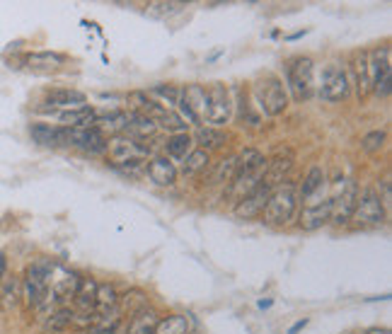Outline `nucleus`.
I'll use <instances>...</instances> for the list:
<instances>
[{
    "label": "nucleus",
    "mask_w": 392,
    "mask_h": 334,
    "mask_svg": "<svg viewBox=\"0 0 392 334\" xmlns=\"http://www.w3.org/2000/svg\"><path fill=\"white\" fill-rule=\"evenodd\" d=\"M48 272H51V259L42 257L27 267L22 276V301L29 310H42L44 317L56 310V303L48 296Z\"/></svg>",
    "instance_id": "nucleus-1"
},
{
    "label": "nucleus",
    "mask_w": 392,
    "mask_h": 334,
    "mask_svg": "<svg viewBox=\"0 0 392 334\" xmlns=\"http://www.w3.org/2000/svg\"><path fill=\"white\" fill-rule=\"evenodd\" d=\"M267 167L269 160L254 148H244L240 155H235V177L230 182V191H233L235 201L252 194L262 184L264 177H267Z\"/></svg>",
    "instance_id": "nucleus-2"
},
{
    "label": "nucleus",
    "mask_w": 392,
    "mask_h": 334,
    "mask_svg": "<svg viewBox=\"0 0 392 334\" xmlns=\"http://www.w3.org/2000/svg\"><path fill=\"white\" fill-rule=\"evenodd\" d=\"M298 186L293 182H286V184H278L276 189H271L269 194V201L262 211V218L267 225H288L298 213Z\"/></svg>",
    "instance_id": "nucleus-3"
},
{
    "label": "nucleus",
    "mask_w": 392,
    "mask_h": 334,
    "mask_svg": "<svg viewBox=\"0 0 392 334\" xmlns=\"http://www.w3.org/2000/svg\"><path fill=\"white\" fill-rule=\"evenodd\" d=\"M252 95H254V102H257L259 112L267 116H278L288 107L286 87H283L281 78L271 76V73L254 82Z\"/></svg>",
    "instance_id": "nucleus-4"
},
{
    "label": "nucleus",
    "mask_w": 392,
    "mask_h": 334,
    "mask_svg": "<svg viewBox=\"0 0 392 334\" xmlns=\"http://www.w3.org/2000/svg\"><path fill=\"white\" fill-rule=\"evenodd\" d=\"M286 85L291 87L293 100L305 102L315 95V63L308 56H296L286 63Z\"/></svg>",
    "instance_id": "nucleus-5"
},
{
    "label": "nucleus",
    "mask_w": 392,
    "mask_h": 334,
    "mask_svg": "<svg viewBox=\"0 0 392 334\" xmlns=\"http://www.w3.org/2000/svg\"><path fill=\"white\" fill-rule=\"evenodd\" d=\"M82 276L73 269L63 267L58 262H51V272H48V296L56 303V308H66L68 301H73L80 288Z\"/></svg>",
    "instance_id": "nucleus-6"
},
{
    "label": "nucleus",
    "mask_w": 392,
    "mask_h": 334,
    "mask_svg": "<svg viewBox=\"0 0 392 334\" xmlns=\"http://www.w3.org/2000/svg\"><path fill=\"white\" fill-rule=\"evenodd\" d=\"M107 150H109V158L119 167H124L126 172H136L150 155L148 146L141 143V141L129 139V136H116V139H112Z\"/></svg>",
    "instance_id": "nucleus-7"
},
{
    "label": "nucleus",
    "mask_w": 392,
    "mask_h": 334,
    "mask_svg": "<svg viewBox=\"0 0 392 334\" xmlns=\"http://www.w3.org/2000/svg\"><path fill=\"white\" fill-rule=\"evenodd\" d=\"M356 228H378L385 223V206L380 194L373 186H366L364 191H359V199H356V209L351 216Z\"/></svg>",
    "instance_id": "nucleus-8"
},
{
    "label": "nucleus",
    "mask_w": 392,
    "mask_h": 334,
    "mask_svg": "<svg viewBox=\"0 0 392 334\" xmlns=\"http://www.w3.org/2000/svg\"><path fill=\"white\" fill-rule=\"evenodd\" d=\"M320 97L325 102H344L351 92V85H349V76H346L344 66L341 63H327L322 68V76H320Z\"/></svg>",
    "instance_id": "nucleus-9"
},
{
    "label": "nucleus",
    "mask_w": 392,
    "mask_h": 334,
    "mask_svg": "<svg viewBox=\"0 0 392 334\" xmlns=\"http://www.w3.org/2000/svg\"><path fill=\"white\" fill-rule=\"evenodd\" d=\"M368 78H371V92L378 97L390 95V80H392V66H390V46H378L368 51Z\"/></svg>",
    "instance_id": "nucleus-10"
},
{
    "label": "nucleus",
    "mask_w": 392,
    "mask_h": 334,
    "mask_svg": "<svg viewBox=\"0 0 392 334\" xmlns=\"http://www.w3.org/2000/svg\"><path fill=\"white\" fill-rule=\"evenodd\" d=\"M322 191H317V194H312L310 199L303 201V209H301V213H298V223H301L303 230H317L332 220V201H335V196L320 199Z\"/></svg>",
    "instance_id": "nucleus-11"
},
{
    "label": "nucleus",
    "mask_w": 392,
    "mask_h": 334,
    "mask_svg": "<svg viewBox=\"0 0 392 334\" xmlns=\"http://www.w3.org/2000/svg\"><path fill=\"white\" fill-rule=\"evenodd\" d=\"M208 95V112H206V121H208L213 129H220L230 121L233 114V102H230V92L223 82H213V85L206 90Z\"/></svg>",
    "instance_id": "nucleus-12"
},
{
    "label": "nucleus",
    "mask_w": 392,
    "mask_h": 334,
    "mask_svg": "<svg viewBox=\"0 0 392 334\" xmlns=\"http://www.w3.org/2000/svg\"><path fill=\"white\" fill-rule=\"evenodd\" d=\"M356 199H359V184H356V179H346L341 191L332 201V223L349 225L356 209Z\"/></svg>",
    "instance_id": "nucleus-13"
},
{
    "label": "nucleus",
    "mask_w": 392,
    "mask_h": 334,
    "mask_svg": "<svg viewBox=\"0 0 392 334\" xmlns=\"http://www.w3.org/2000/svg\"><path fill=\"white\" fill-rule=\"evenodd\" d=\"M269 194H271V186H269L267 182H262L252 194H247V196H242L240 201H235L233 213L238 216L240 220L259 218L262 211H264V206H267V201H269Z\"/></svg>",
    "instance_id": "nucleus-14"
},
{
    "label": "nucleus",
    "mask_w": 392,
    "mask_h": 334,
    "mask_svg": "<svg viewBox=\"0 0 392 334\" xmlns=\"http://www.w3.org/2000/svg\"><path fill=\"white\" fill-rule=\"evenodd\" d=\"M109 141L100 134L97 129H68V148H80L90 155L107 153Z\"/></svg>",
    "instance_id": "nucleus-15"
},
{
    "label": "nucleus",
    "mask_w": 392,
    "mask_h": 334,
    "mask_svg": "<svg viewBox=\"0 0 392 334\" xmlns=\"http://www.w3.org/2000/svg\"><path fill=\"white\" fill-rule=\"evenodd\" d=\"M29 136H32L34 143L44 146V148H68V129L58 124H37L29 126Z\"/></svg>",
    "instance_id": "nucleus-16"
},
{
    "label": "nucleus",
    "mask_w": 392,
    "mask_h": 334,
    "mask_svg": "<svg viewBox=\"0 0 392 334\" xmlns=\"http://www.w3.org/2000/svg\"><path fill=\"white\" fill-rule=\"evenodd\" d=\"M349 85L356 87V97L366 100L371 95V78H368V51H356L349 63Z\"/></svg>",
    "instance_id": "nucleus-17"
},
{
    "label": "nucleus",
    "mask_w": 392,
    "mask_h": 334,
    "mask_svg": "<svg viewBox=\"0 0 392 334\" xmlns=\"http://www.w3.org/2000/svg\"><path fill=\"white\" fill-rule=\"evenodd\" d=\"M46 109H80L87 105V95L80 90H71V87H56L46 95Z\"/></svg>",
    "instance_id": "nucleus-18"
},
{
    "label": "nucleus",
    "mask_w": 392,
    "mask_h": 334,
    "mask_svg": "<svg viewBox=\"0 0 392 334\" xmlns=\"http://www.w3.org/2000/svg\"><path fill=\"white\" fill-rule=\"evenodd\" d=\"M145 172H148V179L155 186H172L177 182V167H175L170 158H165V155L150 158L148 165H145Z\"/></svg>",
    "instance_id": "nucleus-19"
},
{
    "label": "nucleus",
    "mask_w": 392,
    "mask_h": 334,
    "mask_svg": "<svg viewBox=\"0 0 392 334\" xmlns=\"http://www.w3.org/2000/svg\"><path fill=\"white\" fill-rule=\"evenodd\" d=\"M155 134H158V126H155V121H150L148 116L139 114V112H129V114H126V126L121 136H129V139L143 143V141H148L150 136Z\"/></svg>",
    "instance_id": "nucleus-20"
},
{
    "label": "nucleus",
    "mask_w": 392,
    "mask_h": 334,
    "mask_svg": "<svg viewBox=\"0 0 392 334\" xmlns=\"http://www.w3.org/2000/svg\"><path fill=\"white\" fill-rule=\"evenodd\" d=\"M95 119H97V112L92 109L90 105L80 107V109L58 112V114H56L58 126H63V129H90Z\"/></svg>",
    "instance_id": "nucleus-21"
},
{
    "label": "nucleus",
    "mask_w": 392,
    "mask_h": 334,
    "mask_svg": "<svg viewBox=\"0 0 392 334\" xmlns=\"http://www.w3.org/2000/svg\"><path fill=\"white\" fill-rule=\"evenodd\" d=\"M22 303V279L19 276H3L0 281V310L12 313Z\"/></svg>",
    "instance_id": "nucleus-22"
},
{
    "label": "nucleus",
    "mask_w": 392,
    "mask_h": 334,
    "mask_svg": "<svg viewBox=\"0 0 392 334\" xmlns=\"http://www.w3.org/2000/svg\"><path fill=\"white\" fill-rule=\"evenodd\" d=\"M150 306V298L145 291H141V288H131V291L121 293L119 301H116V310H119V315H136V313H141L143 308Z\"/></svg>",
    "instance_id": "nucleus-23"
},
{
    "label": "nucleus",
    "mask_w": 392,
    "mask_h": 334,
    "mask_svg": "<svg viewBox=\"0 0 392 334\" xmlns=\"http://www.w3.org/2000/svg\"><path fill=\"white\" fill-rule=\"evenodd\" d=\"M95 293H97V281L95 279H82L80 281V288H78L75 298V308L73 310L80 313V315H90V313H97V303H95Z\"/></svg>",
    "instance_id": "nucleus-24"
},
{
    "label": "nucleus",
    "mask_w": 392,
    "mask_h": 334,
    "mask_svg": "<svg viewBox=\"0 0 392 334\" xmlns=\"http://www.w3.org/2000/svg\"><path fill=\"white\" fill-rule=\"evenodd\" d=\"M158 322H160L158 310H153V308L148 306V308H143L141 313H136V315H131L124 334H155Z\"/></svg>",
    "instance_id": "nucleus-25"
},
{
    "label": "nucleus",
    "mask_w": 392,
    "mask_h": 334,
    "mask_svg": "<svg viewBox=\"0 0 392 334\" xmlns=\"http://www.w3.org/2000/svg\"><path fill=\"white\" fill-rule=\"evenodd\" d=\"M192 139L201 150H206V153L223 148V146L228 143V134L220 131V129H213V126H199Z\"/></svg>",
    "instance_id": "nucleus-26"
},
{
    "label": "nucleus",
    "mask_w": 392,
    "mask_h": 334,
    "mask_svg": "<svg viewBox=\"0 0 392 334\" xmlns=\"http://www.w3.org/2000/svg\"><path fill=\"white\" fill-rule=\"evenodd\" d=\"M73 320H75V310L73 308H56L53 313H48L44 317V325L42 332L44 334H58V332H66L73 327Z\"/></svg>",
    "instance_id": "nucleus-27"
},
{
    "label": "nucleus",
    "mask_w": 392,
    "mask_h": 334,
    "mask_svg": "<svg viewBox=\"0 0 392 334\" xmlns=\"http://www.w3.org/2000/svg\"><path fill=\"white\" fill-rule=\"evenodd\" d=\"M24 63L32 71H56L66 63V56L58 51H32L24 56Z\"/></svg>",
    "instance_id": "nucleus-28"
},
{
    "label": "nucleus",
    "mask_w": 392,
    "mask_h": 334,
    "mask_svg": "<svg viewBox=\"0 0 392 334\" xmlns=\"http://www.w3.org/2000/svg\"><path fill=\"white\" fill-rule=\"evenodd\" d=\"M182 97L187 100V105L192 107L196 119L201 121V126L206 124V112H208V95H206V87L201 85H187L182 90Z\"/></svg>",
    "instance_id": "nucleus-29"
},
{
    "label": "nucleus",
    "mask_w": 392,
    "mask_h": 334,
    "mask_svg": "<svg viewBox=\"0 0 392 334\" xmlns=\"http://www.w3.org/2000/svg\"><path fill=\"white\" fill-rule=\"evenodd\" d=\"M327 186V177H325V170H322L320 165L310 167L305 175V179H303V184L298 186V199L305 201L310 199L312 194H317V191H322Z\"/></svg>",
    "instance_id": "nucleus-30"
},
{
    "label": "nucleus",
    "mask_w": 392,
    "mask_h": 334,
    "mask_svg": "<svg viewBox=\"0 0 392 334\" xmlns=\"http://www.w3.org/2000/svg\"><path fill=\"white\" fill-rule=\"evenodd\" d=\"M124 126H126V114L124 112H114V114H105V116H97L95 121H92V129H97L102 136L107 139V134L109 136H121L124 134Z\"/></svg>",
    "instance_id": "nucleus-31"
},
{
    "label": "nucleus",
    "mask_w": 392,
    "mask_h": 334,
    "mask_svg": "<svg viewBox=\"0 0 392 334\" xmlns=\"http://www.w3.org/2000/svg\"><path fill=\"white\" fill-rule=\"evenodd\" d=\"M192 146H194V139L189 134H175V136H170L168 139V143H165V158H170V160H184L187 158L189 153H192Z\"/></svg>",
    "instance_id": "nucleus-32"
},
{
    "label": "nucleus",
    "mask_w": 392,
    "mask_h": 334,
    "mask_svg": "<svg viewBox=\"0 0 392 334\" xmlns=\"http://www.w3.org/2000/svg\"><path fill=\"white\" fill-rule=\"evenodd\" d=\"M293 167V153L291 150H286V153H278L276 158L274 160H269V167H267V184L269 186H274V184H278V179H281L283 175H286L288 170Z\"/></svg>",
    "instance_id": "nucleus-33"
},
{
    "label": "nucleus",
    "mask_w": 392,
    "mask_h": 334,
    "mask_svg": "<svg viewBox=\"0 0 392 334\" xmlns=\"http://www.w3.org/2000/svg\"><path fill=\"white\" fill-rule=\"evenodd\" d=\"M192 332V320L187 315H168L160 317L155 334H189Z\"/></svg>",
    "instance_id": "nucleus-34"
},
{
    "label": "nucleus",
    "mask_w": 392,
    "mask_h": 334,
    "mask_svg": "<svg viewBox=\"0 0 392 334\" xmlns=\"http://www.w3.org/2000/svg\"><path fill=\"white\" fill-rule=\"evenodd\" d=\"M208 165H211V155L201 148H194L192 153L182 160V175L194 177V175H199V172H204Z\"/></svg>",
    "instance_id": "nucleus-35"
},
{
    "label": "nucleus",
    "mask_w": 392,
    "mask_h": 334,
    "mask_svg": "<svg viewBox=\"0 0 392 334\" xmlns=\"http://www.w3.org/2000/svg\"><path fill=\"white\" fill-rule=\"evenodd\" d=\"M148 92L153 95L155 102H160V105L165 107V109H172V107H177L179 95H182V90H179L177 85H153Z\"/></svg>",
    "instance_id": "nucleus-36"
},
{
    "label": "nucleus",
    "mask_w": 392,
    "mask_h": 334,
    "mask_svg": "<svg viewBox=\"0 0 392 334\" xmlns=\"http://www.w3.org/2000/svg\"><path fill=\"white\" fill-rule=\"evenodd\" d=\"M116 301H119V293H116V288L112 283H97V293H95L97 313L116 308Z\"/></svg>",
    "instance_id": "nucleus-37"
},
{
    "label": "nucleus",
    "mask_w": 392,
    "mask_h": 334,
    "mask_svg": "<svg viewBox=\"0 0 392 334\" xmlns=\"http://www.w3.org/2000/svg\"><path fill=\"white\" fill-rule=\"evenodd\" d=\"M155 126H158V129H165V131H170V134H187V121L182 119V116L177 114V112L175 109H168L165 112L163 116H160L158 121H155Z\"/></svg>",
    "instance_id": "nucleus-38"
},
{
    "label": "nucleus",
    "mask_w": 392,
    "mask_h": 334,
    "mask_svg": "<svg viewBox=\"0 0 392 334\" xmlns=\"http://www.w3.org/2000/svg\"><path fill=\"white\" fill-rule=\"evenodd\" d=\"M233 177H235V155H230V158L220 160L218 167H215L213 182H225V184H230Z\"/></svg>",
    "instance_id": "nucleus-39"
},
{
    "label": "nucleus",
    "mask_w": 392,
    "mask_h": 334,
    "mask_svg": "<svg viewBox=\"0 0 392 334\" xmlns=\"http://www.w3.org/2000/svg\"><path fill=\"white\" fill-rule=\"evenodd\" d=\"M385 131H371V134H366L364 139H361V148L366 150V153H378L380 148H383L385 143Z\"/></svg>",
    "instance_id": "nucleus-40"
},
{
    "label": "nucleus",
    "mask_w": 392,
    "mask_h": 334,
    "mask_svg": "<svg viewBox=\"0 0 392 334\" xmlns=\"http://www.w3.org/2000/svg\"><path fill=\"white\" fill-rule=\"evenodd\" d=\"M182 8H187L184 3H150L148 5V12L150 15H172V12H179Z\"/></svg>",
    "instance_id": "nucleus-41"
},
{
    "label": "nucleus",
    "mask_w": 392,
    "mask_h": 334,
    "mask_svg": "<svg viewBox=\"0 0 392 334\" xmlns=\"http://www.w3.org/2000/svg\"><path fill=\"white\" fill-rule=\"evenodd\" d=\"M308 322H310V320H308V317H303V320H298L296 325H291V327H288V332H286V334H298L301 330H305V327H308Z\"/></svg>",
    "instance_id": "nucleus-42"
},
{
    "label": "nucleus",
    "mask_w": 392,
    "mask_h": 334,
    "mask_svg": "<svg viewBox=\"0 0 392 334\" xmlns=\"http://www.w3.org/2000/svg\"><path fill=\"white\" fill-rule=\"evenodd\" d=\"M3 276H8V259L0 252V281H3Z\"/></svg>",
    "instance_id": "nucleus-43"
},
{
    "label": "nucleus",
    "mask_w": 392,
    "mask_h": 334,
    "mask_svg": "<svg viewBox=\"0 0 392 334\" xmlns=\"http://www.w3.org/2000/svg\"><path fill=\"white\" fill-rule=\"evenodd\" d=\"M366 334H390V330H388V327H371Z\"/></svg>",
    "instance_id": "nucleus-44"
},
{
    "label": "nucleus",
    "mask_w": 392,
    "mask_h": 334,
    "mask_svg": "<svg viewBox=\"0 0 392 334\" xmlns=\"http://www.w3.org/2000/svg\"><path fill=\"white\" fill-rule=\"evenodd\" d=\"M305 34H308V29H303V32H296V34H288V42H296V39H301V37H305Z\"/></svg>",
    "instance_id": "nucleus-45"
},
{
    "label": "nucleus",
    "mask_w": 392,
    "mask_h": 334,
    "mask_svg": "<svg viewBox=\"0 0 392 334\" xmlns=\"http://www.w3.org/2000/svg\"><path fill=\"white\" fill-rule=\"evenodd\" d=\"M271 303H274V301H271V298H267V301H259V303H257V306H259V308H262V310H267V308H271Z\"/></svg>",
    "instance_id": "nucleus-46"
},
{
    "label": "nucleus",
    "mask_w": 392,
    "mask_h": 334,
    "mask_svg": "<svg viewBox=\"0 0 392 334\" xmlns=\"http://www.w3.org/2000/svg\"><path fill=\"white\" fill-rule=\"evenodd\" d=\"M116 334H119V332H116Z\"/></svg>",
    "instance_id": "nucleus-47"
}]
</instances>
